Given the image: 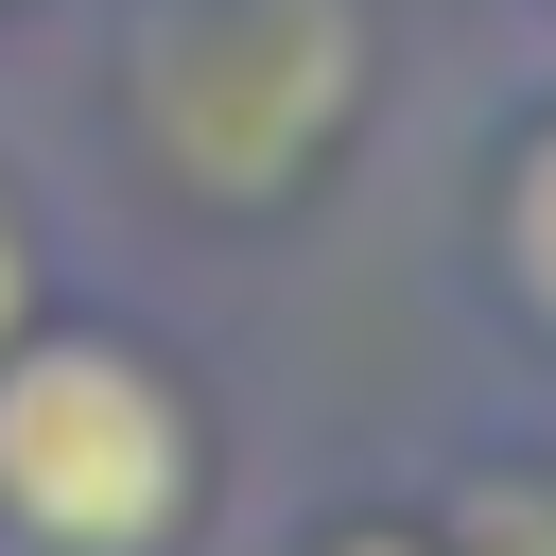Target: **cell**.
Here are the masks:
<instances>
[{
    "mask_svg": "<svg viewBox=\"0 0 556 556\" xmlns=\"http://www.w3.org/2000/svg\"><path fill=\"white\" fill-rule=\"evenodd\" d=\"M0 504L52 556H139L191 504V417L122 348H17L0 365Z\"/></svg>",
    "mask_w": 556,
    "mask_h": 556,
    "instance_id": "1",
    "label": "cell"
},
{
    "mask_svg": "<svg viewBox=\"0 0 556 556\" xmlns=\"http://www.w3.org/2000/svg\"><path fill=\"white\" fill-rule=\"evenodd\" d=\"M504 243H521V295L556 313V139L521 156V191H504Z\"/></svg>",
    "mask_w": 556,
    "mask_h": 556,
    "instance_id": "2",
    "label": "cell"
},
{
    "mask_svg": "<svg viewBox=\"0 0 556 556\" xmlns=\"http://www.w3.org/2000/svg\"><path fill=\"white\" fill-rule=\"evenodd\" d=\"M0 330H17V226H0Z\"/></svg>",
    "mask_w": 556,
    "mask_h": 556,
    "instance_id": "3",
    "label": "cell"
},
{
    "mask_svg": "<svg viewBox=\"0 0 556 556\" xmlns=\"http://www.w3.org/2000/svg\"><path fill=\"white\" fill-rule=\"evenodd\" d=\"M330 556H417V539H330Z\"/></svg>",
    "mask_w": 556,
    "mask_h": 556,
    "instance_id": "4",
    "label": "cell"
}]
</instances>
